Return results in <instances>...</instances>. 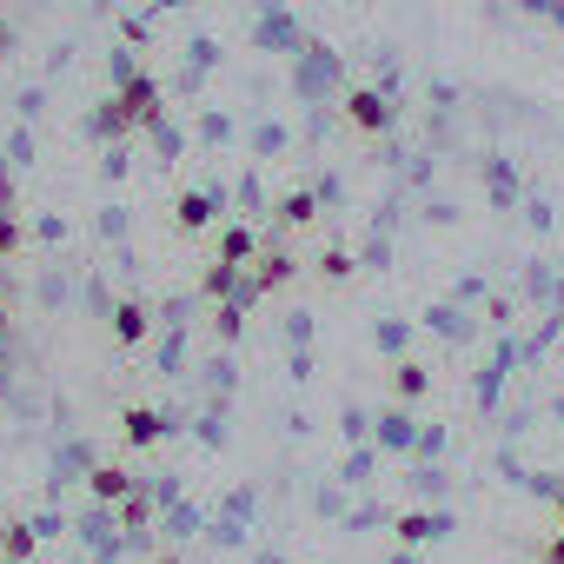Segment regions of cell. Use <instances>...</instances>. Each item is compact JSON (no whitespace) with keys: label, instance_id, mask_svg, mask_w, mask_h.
<instances>
[{"label":"cell","instance_id":"obj_1","mask_svg":"<svg viewBox=\"0 0 564 564\" xmlns=\"http://www.w3.org/2000/svg\"><path fill=\"white\" fill-rule=\"evenodd\" d=\"M113 107L127 113V127H160V80L113 54Z\"/></svg>","mask_w":564,"mask_h":564},{"label":"cell","instance_id":"obj_2","mask_svg":"<svg viewBox=\"0 0 564 564\" xmlns=\"http://www.w3.org/2000/svg\"><path fill=\"white\" fill-rule=\"evenodd\" d=\"M346 120H352L359 133H386V127H392V100L372 94V87H359V94H346Z\"/></svg>","mask_w":564,"mask_h":564},{"label":"cell","instance_id":"obj_3","mask_svg":"<svg viewBox=\"0 0 564 564\" xmlns=\"http://www.w3.org/2000/svg\"><path fill=\"white\" fill-rule=\"evenodd\" d=\"M166 432H173V425H166L153 405H127V412H120V438H127V445H160Z\"/></svg>","mask_w":564,"mask_h":564},{"label":"cell","instance_id":"obj_4","mask_svg":"<svg viewBox=\"0 0 564 564\" xmlns=\"http://www.w3.org/2000/svg\"><path fill=\"white\" fill-rule=\"evenodd\" d=\"M107 333H113V346H140V339L153 333V313H147L140 300H120V306H113V326H107Z\"/></svg>","mask_w":564,"mask_h":564},{"label":"cell","instance_id":"obj_5","mask_svg":"<svg viewBox=\"0 0 564 564\" xmlns=\"http://www.w3.org/2000/svg\"><path fill=\"white\" fill-rule=\"evenodd\" d=\"M213 213H219V199H213V193H180V206H173V226L193 239V232H206V226H213Z\"/></svg>","mask_w":564,"mask_h":564},{"label":"cell","instance_id":"obj_6","mask_svg":"<svg viewBox=\"0 0 564 564\" xmlns=\"http://www.w3.org/2000/svg\"><path fill=\"white\" fill-rule=\"evenodd\" d=\"M445 531H452L445 511H405V518H399V544H432V538H445Z\"/></svg>","mask_w":564,"mask_h":564},{"label":"cell","instance_id":"obj_7","mask_svg":"<svg viewBox=\"0 0 564 564\" xmlns=\"http://www.w3.org/2000/svg\"><path fill=\"white\" fill-rule=\"evenodd\" d=\"M87 485H94V498H100V505H120V498L133 491V471H120V465H94V471H87Z\"/></svg>","mask_w":564,"mask_h":564},{"label":"cell","instance_id":"obj_8","mask_svg":"<svg viewBox=\"0 0 564 564\" xmlns=\"http://www.w3.org/2000/svg\"><path fill=\"white\" fill-rule=\"evenodd\" d=\"M199 293H206V300H226V293H239V265L213 259V265H206V279H199Z\"/></svg>","mask_w":564,"mask_h":564},{"label":"cell","instance_id":"obj_9","mask_svg":"<svg viewBox=\"0 0 564 564\" xmlns=\"http://www.w3.org/2000/svg\"><path fill=\"white\" fill-rule=\"evenodd\" d=\"M425 386H432V379H425L419 359H399V366H392V392H399V399H425Z\"/></svg>","mask_w":564,"mask_h":564},{"label":"cell","instance_id":"obj_10","mask_svg":"<svg viewBox=\"0 0 564 564\" xmlns=\"http://www.w3.org/2000/svg\"><path fill=\"white\" fill-rule=\"evenodd\" d=\"M286 279H293V259H286V252H265V259H259V272H252V286H259V293H272V286H286Z\"/></svg>","mask_w":564,"mask_h":564},{"label":"cell","instance_id":"obj_11","mask_svg":"<svg viewBox=\"0 0 564 564\" xmlns=\"http://www.w3.org/2000/svg\"><path fill=\"white\" fill-rule=\"evenodd\" d=\"M313 219H319L313 193H286V199H279V226H313Z\"/></svg>","mask_w":564,"mask_h":564},{"label":"cell","instance_id":"obj_12","mask_svg":"<svg viewBox=\"0 0 564 564\" xmlns=\"http://www.w3.org/2000/svg\"><path fill=\"white\" fill-rule=\"evenodd\" d=\"M34 544H41V531H34V524H8V551H0V557L21 564V557H34Z\"/></svg>","mask_w":564,"mask_h":564},{"label":"cell","instance_id":"obj_13","mask_svg":"<svg viewBox=\"0 0 564 564\" xmlns=\"http://www.w3.org/2000/svg\"><path fill=\"white\" fill-rule=\"evenodd\" d=\"M219 259H226V265H246V259H252V232H246V226H232V232L219 239Z\"/></svg>","mask_w":564,"mask_h":564},{"label":"cell","instance_id":"obj_14","mask_svg":"<svg viewBox=\"0 0 564 564\" xmlns=\"http://www.w3.org/2000/svg\"><path fill=\"white\" fill-rule=\"evenodd\" d=\"M379 438H386L392 452H405V445H412V419H405V412H386V425H379Z\"/></svg>","mask_w":564,"mask_h":564},{"label":"cell","instance_id":"obj_15","mask_svg":"<svg viewBox=\"0 0 564 564\" xmlns=\"http://www.w3.org/2000/svg\"><path fill=\"white\" fill-rule=\"evenodd\" d=\"M147 518H153V505H147L140 491H127V498H120V524H133V531H140Z\"/></svg>","mask_w":564,"mask_h":564},{"label":"cell","instance_id":"obj_16","mask_svg":"<svg viewBox=\"0 0 564 564\" xmlns=\"http://www.w3.org/2000/svg\"><path fill=\"white\" fill-rule=\"evenodd\" d=\"M14 246H21V219H14V213H0V259H8Z\"/></svg>","mask_w":564,"mask_h":564},{"label":"cell","instance_id":"obj_17","mask_svg":"<svg viewBox=\"0 0 564 564\" xmlns=\"http://www.w3.org/2000/svg\"><path fill=\"white\" fill-rule=\"evenodd\" d=\"M319 272H326V279H352V259H346V252H326Z\"/></svg>","mask_w":564,"mask_h":564},{"label":"cell","instance_id":"obj_18","mask_svg":"<svg viewBox=\"0 0 564 564\" xmlns=\"http://www.w3.org/2000/svg\"><path fill=\"white\" fill-rule=\"evenodd\" d=\"M544 564H564V531H557V538L544 544Z\"/></svg>","mask_w":564,"mask_h":564},{"label":"cell","instance_id":"obj_19","mask_svg":"<svg viewBox=\"0 0 564 564\" xmlns=\"http://www.w3.org/2000/svg\"><path fill=\"white\" fill-rule=\"evenodd\" d=\"M0 213H14V199H8V173H0Z\"/></svg>","mask_w":564,"mask_h":564},{"label":"cell","instance_id":"obj_20","mask_svg":"<svg viewBox=\"0 0 564 564\" xmlns=\"http://www.w3.org/2000/svg\"><path fill=\"white\" fill-rule=\"evenodd\" d=\"M0 333H8V306H0Z\"/></svg>","mask_w":564,"mask_h":564},{"label":"cell","instance_id":"obj_21","mask_svg":"<svg viewBox=\"0 0 564 564\" xmlns=\"http://www.w3.org/2000/svg\"><path fill=\"white\" fill-rule=\"evenodd\" d=\"M0 551H8V524H0Z\"/></svg>","mask_w":564,"mask_h":564},{"label":"cell","instance_id":"obj_22","mask_svg":"<svg viewBox=\"0 0 564 564\" xmlns=\"http://www.w3.org/2000/svg\"><path fill=\"white\" fill-rule=\"evenodd\" d=\"M0 47H8V21H0Z\"/></svg>","mask_w":564,"mask_h":564},{"label":"cell","instance_id":"obj_23","mask_svg":"<svg viewBox=\"0 0 564 564\" xmlns=\"http://www.w3.org/2000/svg\"><path fill=\"white\" fill-rule=\"evenodd\" d=\"M557 518H564V491H557Z\"/></svg>","mask_w":564,"mask_h":564}]
</instances>
